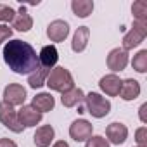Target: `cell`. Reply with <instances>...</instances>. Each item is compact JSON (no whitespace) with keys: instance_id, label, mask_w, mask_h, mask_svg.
<instances>
[{"instance_id":"obj_1","label":"cell","mask_w":147,"mask_h":147,"mask_svg":"<svg viewBox=\"0 0 147 147\" xmlns=\"http://www.w3.org/2000/svg\"><path fill=\"white\" fill-rule=\"evenodd\" d=\"M4 61L18 75H31L38 67L36 50L23 40H11L4 47Z\"/></svg>"},{"instance_id":"obj_2","label":"cell","mask_w":147,"mask_h":147,"mask_svg":"<svg viewBox=\"0 0 147 147\" xmlns=\"http://www.w3.org/2000/svg\"><path fill=\"white\" fill-rule=\"evenodd\" d=\"M45 85H47L50 90H54V92L64 94V92H67V90H71L73 87H75V82H73L71 73H69L66 67L57 66V67L50 69L49 76H47V80H45Z\"/></svg>"},{"instance_id":"obj_3","label":"cell","mask_w":147,"mask_h":147,"mask_svg":"<svg viewBox=\"0 0 147 147\" xmlns=\"http://www.w3.org/2000/svg\"><path fill=\"white\" fill-rule=\"evenodd\" d=\"M83 102H85V111L90 113L94 118H99V119L107 116L111 111V102L97 92H90L83 99Z\"/></svg>"},{"instance_id":"obj_4","label":"cell","mask_w":147,"mask_h":147,"mask_svg":"<svg viewBox=\"0 0 147 147\" xmlns=\"http://www.w3.org/2000/svg\"><path fill=\"white\" fill-rule=\"evenodd\" d=\"M147 36V21H133V28L123 36V50H131L138 47Z\"/></svg>"},{"instance_id":"obj_5","label":"cell","mask_w":147,"mask_h":147,"mask_svg":"<svg viewBox=\"0 0 147 147\" xmlns=\"http://www.w3.org/2000/svg\"><path fill=\"white\" fill-rule=\"evenodd\" d=\"M0 121L5 128H9L14 133H21L24 130V126L18 119V111L14 109V106L7 102H0Z\"/></svg>"},{"instance_id":"obj_6","label":"cell","mask_w":147,"mask_h":147,"mask_svg":"<svg viewBox=\"0 0 147 147\" xmlns=\"http://www.w3.org/2000/svg\"><path fill=\"white\" fill-rule=\"evenodd\" d=\"M92 130H94V126L87 119H76L69 126V135L76 142H87L92 137Z\"/></svg>"},{"instance_id":"obj_7","label":"cell","mask_w":147,"mask_h":147,"mask_svg":"<svg viewBox=\"0 0 147 147\" xmlns=\"http://www.w3.org/2000/svg\"><path fill=\"white\" fill-rule=\"evenodd\" d=\"M26 100V90L19 83H11L4 90V102L11 106H24Z\"/></svg>"},{"instance_id":"obj_8","label":"cell","mask_w":147,"mask_h":147,"mask_svg":"<svg viewBox=\"0 0 147 147\" xmlns=\"http://www.w3.org/2000/svg\"><path fill=\"white\" fill-rule=\"evenodd\" d=\"M67 35H69V24L62 19H55L47 26V36L54 43L64 42L67 38Z\"/></svg>"},{"instance_id":"obj_9","label":"cell","mask_w":147,"mask_h":147,"mask_svg":"<svg viewBox=\"0 0 147 147\" xmlns=\"http://www.w3.org/2000/svg\"><path fill=\"white\" fill-rule=\"evenodd\" d=\"M128 64V52L123 50V49H113L107 55V67L114 73L118 71H123Z\"/></svg>"},{"instance_id":"obj_10","label":"cell","mask_w":147,"mask_h":147,"mask_svg":"<svg viewBox=\"0 0 147 147\" xmlns=\"http://www.w3.org/2000/svg\"><path fill=\"white\" fill-rule=\"evenodd\" d=\"M18 119L24 128L36 126L42 121V113H38L33 106H21V109L18 111Z\"/></svg>"},{"instance_id":"obj_11","label":"cell","mask_w":147,"mask_h":147,"mask_svg":"<svg viewBox=\"0 0 147 147\" xmlns=\"http://www.w3.org/2000/svg\"><path fill=\"white\" fill-rule=\"evenodd\" d=\"M106 137L109 138L111 144L121 145V144H125V140H126V137H128V128H126L123 123L114 121V123H111V125L106 128Z\"/></svg>"},{"instance_id":"obj_12","label":"cell","mask_w":147,"mask_h":147,"mask_svg":"<svg viewBox=\"0 0 147 147\" xmlns=\"http://www.w3.org/2000/svg\"><path fill=\"white\" fill-rule=\"evenodd\" d=\"M121 82H123V80H119V76L113 73V75H106V76L100 78L99 87H100V90H102L106 95H109V97H116V95L119 94Z\"/></svg>"},{"instance_id":"obj_13","label":"cell","mask_w":147,"mask_h":147,"mask_svg":"<svg viewBox=\"0 0 147 147\" xmlns=\"http://www.w3.org/2000/svg\"><path fill=\"white\" fill-rule=\"evenodd\" d=\"M57 59H59L57 49L54 45H45L38 54V66L45 69H54V66L57 64Z\"/></svg>"},{"instance_id":"obj_14","label":"cell","mask_w":147,"mask_h":147,"mask_svg":"<svg viewBox=\"0 0 147 147\" xmlns=\"http://www.w3.org/2000/svg\"><path fill=\"white\" fill-rule=\"evenodd\" d=\"M123 100H135L140 95V83L133 78H128L125 82H121V88L118 94Z\"/></svg>"},{"instance_id":"obj_15","label":"cell","mask_w":147,"mask_h":147,"mask_svg":"<svg viewBox=\"0 0 147 147\" xmlns=\"http://www.w3.org/2000/svg\"><path fill=\"white\" fill-rule=\"evenodd\" d=\"M88 38H90V30L88 26H80L73 36V42H71V49L75 52H83L88 45Z\"/></svg>"},{"instance_id":"obj_16","label":"cell","mask_w":147,"mask_h":147,"mask_svg":"<svg viewBox=\"0 0 147 147\" xmlns=\"http://www.w3.org/2000/svg\"><path fill=\"white\" fill-rule=\"evenodd\" d=\"M52 140H54V128L50 125L40 126L33 135V142L36 147H49Z\"/></svg>"},{"instance_id":"obj_17","label":"cell","mask_w":147,"mask_h":147,"mask_svg":"<svg viewBox=\"0 0 147 147\" xmlns=\"http://www.w3.org/2000/svg\"><path fill=\"white\" fill-rule=\"evenodd\" d=\"M12 28H16L18 31H30L33 28V18L26 12V7H21L18 11V14L14 16Z\"/></svg>"},{"instance_id":"obj_18","label":"cell","mask_w":147,"mask_h":147,"mask_svg":"<svg viewBox=\"0 0 147 147\" xmlns=\"http://www.w3.org/2000/svg\"><path fill=\"white\" fill-rule=\"evenodd\" d=\"M83 99H85L83 90H82V88H75V87H73L71 90H67V92H64V94H62L61 102H62V106H64V107H75V106H80V104L83 102Z\"/></svg>"},{"instance_id":"obj_19","label":"cell","mask_w":147,"mask_h":147,"mask_svg":"<svg viewBox=\"0 0 147 147\" xmlns=\"http://www.w3.org/2000/svg\"><path fill=\"white\" fill-rule=\"evenodd\" d=\"M31 106H33L38 113H42V114H43V113H47V111H52V109H54L55 100H54V97H52L50 94L43 92V94H38V95H35V97H33Z\"/></svg>"},{"instance_id":"obj_20","label":"cell","mask_w":147,"mask_h":147,"mask_svg":"<svg viewBox=\"0 0 147 147\" xmlns=\"http://www.w3.org/2000/svg\"><path fill=\"white\" fill-rule=\"evenodd\" d=\"M49 73H50V69H45V67H42V66H38L31 75H28V83H30V87L31 88H40V87H43L45 85V80H47V76H49Z\"/></svg>"},{"instance_id":"obj_21","label":"cell","mask_w":147,"mask_h":147,"mask_svg":"<svg viewBox=\"0 0 147 147\" xmlns=\"http://www.w3.org/2000/svg\"><path fill=\"white\" fill-rule=\"evenodd\" d=\"M71 9L78 18H88L94 11V2L92 0H73Z\"/></svg>"},{"instance_id":"obj_22","label":"cell","mask_w":147,"mask_h":147,"mask_svg":"<svg viewBox=\"0 0 147 147\" xmlns=\"http://www.w3.org/2000/svg\"><path fill=\"white\" fill-rule=\"evenodd\" d=\"M131 66L137 73H145L147 71V50H140L137 55H133Z\"/></svg>"},{"instance_id":"obj_23","label":"cell","mask_w":147,"mask_h":147,"mask_svg":"<svg viewBox=\"0 0 147 147\" xmlns=\"http://www.w3.org/2000/svg\"><path fill=\"white\" fill-rule=\"evenodd\" d=\"M131 12L135 16V21H147V4L144 0H138L131 5Z\"/></svg>"},{"instance_id":"obj_24","label":"cell","mask_w":147,"mask_h":147,"mask_svg":"<svg viewBox=\"0 0 147 147\" xmlns=\"http://www.w3.org/2000/svg\"><path fill=\"white\" fill-rule=\"evenodd\" d=\"M14 16H16V12H14L12 7L0 4V21H2V23H9V21L14 19Z\"/></svg>"},{"instance_id":"obj_25","label":"cell","mask_w":147,"mask_h":147,"mask_svg":"<svg viewBox=\"0 0 147 147\" xmlns=\"http://www.w3.org/2000/svg\"><path fill=\"white\" fill-rule=\"evenodd\" d=\"M85 147H109V142L102 137V135H94L87 140Z\"/></svg>"},{"instance_id":"obj_26","label":"cell","mask_w":147,"mask_h":147,"mask_svg":"<svg viewBox=\"0 0 147 147\" xmlns=\"http://www.w3.org/2000/svg\"><path fill=\"white\" fill-rule=\"evenodd\" d=\"M135 140L138 147H147V128L145 126H140L135 131Z\"/></svg>"},{"instance_id":"obj_27","label":"cell","mask_w":147,"mask_h":147,"mask_svg":"<svg viewBox=\"0 0 147 147\" xmlns=\"http://www.w3.org/2000/svg\"><path fill=\"white\" fill-rule=\"evenodd\" d=\"M11 36H12V30L7 24H0V43L7 42Z\"/></svg>"},{"instance_id":"obj_28","label":"cell","mask_w":147,"mask_h":147,"mask_svg":"<svg viewBox=\"0 0 147 147\" xmlns=\"http://www.w3.org/2000/svg\"><path fill=\"white\" fill-rule=\"evenodd\" d=\"M0 147H18V145L11 138H0Z\"/></svg>"},{"instance_id":"obj_29","label":"cell","mask_w":147,"mask_h":147,"mask_svg":"<svg viewBox=\"0 0 147 147\" xmlns=\"http://www.w3.org/2000/svg\"><path fill=\"white\" fill-rule=\"evenodd\" d=\"M138 111H140V121H142V123H147V118H145V111H147V104H142Z\"/></svg>"},{"instance_id":"obj_30","label":"cell","mask_w":147,"mask_h":147,"mask_svg":"<svg viewBox=\"0 0 147 147\" xmlns=\"http://www.w3.org/2000/svg\"><path fill=\"white\" fill-rule=\"evenodd\" d=\"M52 147H69V144H67V142H64V140H59V142H55Z\"/></svg>"},{"instance_id":"obj_31","label":"cell","mask_w":147,"mask_h":147,"mask_svg":"<svg viewBox=\"0 0 147 147\" xmlns=\"http://www.w3.org/2000/svg\"><path fill=\"white\" fill-rule=\"evenodd\" d=\"M137 147H138V145H137Z\"/></svg>"}]
</instances>
